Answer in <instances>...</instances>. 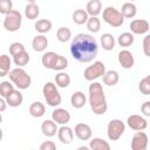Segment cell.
Returning a JSON list of instances; mask_svg holds the SVG:
<instances>
[{"label":"cell","mask_w":150,"mask_h":150,"mask_svg":"<svg viewBox=\"0 0 150 150\" xmlns=\"http://www.w3.org/2000/svg\"><path fill=\"white\" fill-rule=\"evenodd\" d=\"M97 53L98 45L93 35L80 33L73 38L70 43V54L76 61L81 63H89L97 56Z\"/></svg>","instance_id":"cell-1"},{"label":"cell","mask_w":150,"mask_h":150,"mask_svg":"<svg viewBox=\"0 0 150 150\" xmlns=\"http://www.w3.org/2000/svg\"><path fill=\"white\" fill-rule=\"evenodd\" d=\"M89 104L95 115H103L107 112L108 103L103 87L100 82H93L89 84Z\"/></svg>","instance_id":"cell-2"},{"label":"cell","mask_w":150,"mask_h":150,"mask_svg":"<svg viewBox=\"0 0 150 150\" xmlns=\"http://www.w3.org/2000/svg\"><path fill=\"white\" fill-rule=\"evenodd\" d=\"M41 62L42 66L47 69H52V70H63L68 67V60L62 56L56 54L55 52H47L42 55L41 57Z\"/></svg>","instance_id":"cell-3"},{"label":"cell","mask_w":150,"mask_h":150,"mask_svg":"<svg viewBox=\"0 0 150 150\" xmlns=\"http://www.w3.org/2000/svg\"><path fill=\"white\" fill-rule=\"evenodd\" d=\"M8 76H9V80L13 82V84L20 90L27 89L32 83L30 75L22 67H16V68L12 69L9 71Z\"/></svg>","instance_id":"cell-4"},{"label":"cell","mask_w":150,"mask_h":150,"mask_svg":"<svg viewBox=\"0 0 150 150\" xmlns=\"http://www.w3.org/2000/svg\"><path fill=\"white\" fill-rule=\"evenodd\" d=\"M42 94H43L46 103L49 107H57V105L61 104L62 97H61V94L57 90L56 83H53V82L45 83V86L42 88Z\"/></svg>","instance_id":"cell-5"},{"label":"cell","mask_w":150,"mask_h":150,"mask_svg":"<svg viewBox=\"0 0 150 150\" xmlns=\"http://www.w3.org/2000/svg\"><path fill=\"white\" fill-rule=\"evenodd\" d=\"M102 19L105 23H108L109 26L114 27V28H117V27H121L124 22V16L122 14L121 11L116 9L115 7H111V6H108L103 9V13H102Z\"/></svg>","instance_id":"cell-6"},{"label":"cell","mask_w":150,"mask_h":150,"mask_svg":"<svg viewBox=\"0 0 150 150\" xmlns=\"http://www.w3.org/2000/svg\"><path fill=\"white\" fill-rule=\"evenodd\" d=\"M21 23H22V14L19 11L12 9L11 12H8L5 15L4 28L6 30H8V32H16L21 27Z\"/></svg>","instance_id":"cell-7"},{"label":"cell","mask_w":150,"mask_h":150,"mask_svg":"<svg viewBox=\"0 0 150 150\" xmlns=\"http://www.w3.org/2000/svg\"><path fill=\"white\" fill-rule=\"evenodd\" d=\"M105 66L102 61H95L93 64L88 66L86 69H84V79L87 81H94L98 77H102L104 74H105Z\"/></svg>","instance_id":"cell-8"},{"label":"cell","mask_w":150,"mask_h":150,"mask_svg":"<svg viewBox=\"0 0 150 150\" xmlns=\"http://www.w3.org/2000/svg\"><path fill=\"white\" fill-rule=\"evenodd\" d=\"M125 131V124L121 120H111L107 127V135L110 141H117Z\"/></svg>","instance_id":"cell-9"},{"label":"cell","mask_w":150,"mask_h":150,"mask_svg":"<svg viewBox=\"0 0 150 150\" xmlns=\"http://www.w3.org/2000/svg\"><path fill=\"white\" fill-rule=\"evenodd\" d=\"M148 143H149L148 135L143 130L136 131V134L132 136V139H131V149L132 150H145L148 148Z\"/></svg>","instance_id":"cell-10"},{"label":"cell","mask_w":150,"mask_h":150,"mask_svg":"<svg viewBox=\"0 0 150 150\" xmlns=\"http://www.w3.org/2000/svg\"><path fill=\"white\" fill-rule=\"evenodd\" d=\"M127 124L130 129L135 130V131H139V130H144L148 127V122L144 117H142L141 115H130L127 120Z\"/></svg>","instance_id":"cell-11"},{"label":"cell","mask_w":150,"mask_h":150,"mask_svg":"<svg viewBox=\"0 0 150 150\" xmlns=\"http://www.w3.org/2000/svg\"><path fill=\"white\" fill-rule=\"evenodd\" d=\"M130 30L132 34H137V35H142V34H145L148 33L149 28H150V25L146 20L144 19H135L130 22Z\"/></svg>","instance_id":"cell-12"},{"label":"cell","mask_w":150,"mask_h":150,"mask_svg":"<svg viewBox=\"0 0 150 150\" xmlns=\"http://www.w3.org/2000/svg\"><path fill=\"white\" fill-rule=\"evenodd\" d=\"M117 60H118V63L121 64L122 68L124 69H130L134 63H135V59H134V55L130 50L128 49H122L120 53H118V56H117Z\"/></svg>","instance_id":"cell-13"},{"label":"cell","mask_w":150,"mask_h":150,"mask_svg":"<svg viewBox=\"0 0 150 150\" xmlns=\"http://www.w3.org/2000/svg\"><path fill=\"white\" fill-rule=\"evenodd\" d=\"M74 132H75V136L80 141H89L93 136V131H91L90 125H88L86 123H77L75 125Z\"/></svg>","instance_id":"cell-14"},{"label":"cell","mask_w":150,"mask_h":150,"mask_svg":"<svg viewBox=\"0 0 150 150\" xmlns=\"http://www.w3.org/2000/svg\"><path fill=\"white\" fill-rule=\"evenodd\" d=\"M74 135H75L74 130L66 124L61 125L57 130V137L62 144H70L74 139Z\"/></svg>","instance_id":"cell-15"},{"label":"cell","mask_w":150,"mask_h":150,"mask_svg":"<svg viewBox=\"0 0 150 150\" xmlns=\"http://www.w3.org/2000/svg\"><path fill=\"white\" fill-rule=\"evenodd\" d=\"M52 120H54L57 124H67L70 121V114L67 109L63 108H56L52 112Z\"/></svg>","instance_id":"cell-16"},{"label":"cell","mask_w":150,"mask_h":150,"mask_svg":"<svg viewBox=\"0 0 150 150\" xmlns=\"http://www.w3.org/2000/svg\"><path fill=\"white\" fill-rule=\"evenodd\" d=\"M59 128L54 120H45L41 124V131L46 137H53L56 135Z\"/></svg>","instance_id":"cell-17"},{"label":"cell","mask_w":150,"mask_h":150,"mask_svg":"<svg viewBox=\"0 0 150 150\" xmlns=\"http://www.w3.org/2000/svg\"><path fill=\"white\" fill-rule=\"evenodd\" d=\"M32 47L38 53L43 52L48 47V39L43 34H39V35L34 36V39L32 41Z\"/></svg>","instance_id":"cell-18"},{"label":"cell","mask_w":150,"mask_h":150,"mask_svg":"<svg viewBox=\"0 0 150 150\" xmlns=\"http://www.w3.org/2000/svg\"><path fill=\"white\" fill-rule=\"evenodd\" d=\"M6 101H7V104H8L9 107H13V108L21 105V104H22V101H23V96H22L20 89H18V90L14 89V90L6 97Z\"/></svg>","instance_id":"cell-19"},{"label":"cell","mask_w":150,"mask_h":150,"mask_svg":"<svg viewBox=\"0 0 150 150\" xmlns=\"http://www.w3.org/2000/svg\"><path fill=\"white\" fill-rule=\"evenodd\" d=\"M87 102V97L84 95L83 91H75L71 97H70V103H71V107L75 108V109H81L84 107Z\"/></svg>","instance_id":"cell-20"},{"label":"cell","mask_w":150,"mask_h":150,"mask_svg":"<svg viewBox=\"0 0 150 150\" xmlns=\"http://www.w3.org/2000/svg\"><path fill=\"white\" fill-rule=\"evenodd\" d=\"M86 11L89 14V16H97L102 12L101 0H90L86 6Z\"/></svg>","instance_id":"cell-21"},{"label":"cell","mask_w":150,"mask_h":150,"mask_svg":"<svg viewBox=\"0 0 150 150\" xmlns=\"http://www.w3.org/2000/svg\"><path fill=\"white\" fill-rule=\"evenodd\" d=\"M89 148L91 150H110V144L103 138L94 137V138H90Z\"/></svg>","instance_id":"cell-22"},{"label":"cell","mask_w":150,"mask_h":150,"mask_svg":"<svg viewBox=\"0 0 150 150\" xmlns=\"http://www.w3.org/2000/svg\"><path fill=\"white\" fill-rule=\"evenodd\" d=\"M115 43H116V40L115 38L112 36V34L110 33H104L102 36H101V46L104 50L107 52H110L115 48Z\"/></svg>","instance_id":"cell-23"},{"label":"cell","mask_w":150,"mask_h":150,"mask_svg":"<svg viewBox=\"0 0 150 150\" xmlns=\"http://www.w3.org/2000/svg\"><path fill=\"white\" fill-rule=\"evenodd\" d=\"M102 77H103V83L108 87L116 86L120 81V75L116 70H108V71H105V74Z\"/></svg>","instance_id":"cell-24"},{"label":"cell","mask_w":150,"mask_h":150,"mask_svg":"<svg viewBox=\"0 0 150 150\" xmlns=\"http://www.w3.org/2000/svg\"><path fill=\"white\" fill-rule=\"evenodd\" d=\"M121 12L123 14L124 18L127 19H132L136 14H137V7L134 2L131 1H128V2H124L122 5V8H121Z\"/></svg>","instance_id":"cell-25"},{"label":"cell","mask_w":150,"mask_h":150,"mask_svg":"<svg viewBox=\"0 0 150 150\" xmlns=\"http://www.w3.org/2000/svg\"><path fill=\"white\" fill-rule=\"evenodd\" d=\"M46 112V107L43 103L36 101V102H33L30 105H29V114L33 116V117H36V118H40L45 115Z\"/></svg>","instance_id":"cell-26"},{"label":"cell","mask_w":150,"mask_h":150,"mask_svg":"<svg viewBox=\"0 0 150 150\" xmlns=\"http://www.w3.org/2000/svg\"><path fill=\"white\" fill-rule=\"evenodd\" d=\"M40 14V8L35 2H28L25 7V15L29 20H35Z\"/></svg>","instance_id":"cell-27"},{"label":"cell","mask_w":150,"mask_h":150,"mask_svg":"<svg viewBox=\"0 0 150 150\" xmlns=\"http://www.w3.org/2000/svg\"><path fill=\"white\" fill-rule=\"evenodd\" d=\"M71 18L76 25H84V23H87V21L89 19V14L87 13L86 9H75L73 12Z\"/></svg>","instance_id":"cell-28"},{"label":"cell","mask_w":150,"mask_h":150,"mask_svg":"<svg viewBox=\"0 0 150 150\" xmlns=\"http://www.w3.org/2000/svg\"><path fill=\"white\" fill-rule=\"evenodd\" d=\"M11 66H12V61L9 59L8 55L2 54L0 56V76L4 77L7 74H9L11 71Z\"/></svg>","instance_id":"cell-29"},{"label":"cell","mask_w":150,"mask_h":150,"mask_svg":"<svg viewBox=\"0 0 150 150\" xmlns=\"http://www.w3.org/2000/svg\"><path fill=\"white\" fill-rule=\"evenodd\" d=\"M53 27V23L52 21L47 20V19H41V20H38L34 25V28L36 32H39L40 34H45V33H48Z\"/></svg>","instance_id":"cell-30"},{"label":"cell","mask_w":150,"mask_h":150,"mask_svg":"<svg viewBox=\"0 0 150 150\" xmlns=\"http://www.w3.org/2000/svg\"><path fill=\"white\" fill-rule=\"evenodd\" d=\"M134 40H135V38H134V34L132 33L124 32V33H122V34L118 35L117 43L121 47H129V46H131L134 43Z\"/></svg>","instance_id":"cell-31"},{"label":"cell","mask_w":150,"mask_h":150,"mask_svg":"<svg viewBox=\"0 0 150 150\" xmlns=\"http://www.w3.org/2000/svg\"><path fill=\"white\" fill-rule=\"evenodd\" d=\"M55 83L60 88H67L70 84V76L67 73L61 70L55 75Z\"/></svg>","instance_id":"cell-32"},{"label":"cell","mask_w":150,"mask_h":150,"mask_svg":"<svg viewBox=\"0 0 150 150\" xmlns=\"http://www.w3.org/2000/svg\"><path fill=\"white\" fill-rule=\"evenodd\" d=\"M29 59H30L29 57V54L26 50H23V52L16 54L15 56H13V62L18 67H23V66H26L29 62Z\"/></svg>","instance_id":"cell-33"},{"label":"cell","mask_w":150,"mask_h":150,"mask_svg":"<svg viewBox=\"0 0 150 150\" xmlns=\"http://www.w3.org/2000/svg\"><path fill=\"white\" fill-rule=\"evenodd\" d=\"M86 25H87L88 30L91 33H97L101 29V20L97 16H89Z\"/></svg>","instance_id":"cell-34"},{"label":"cell","mask_w":150,"mask_h":150,"mask_svg":"<svg viewBox=\"0 0 150 150\" xmlns=\"http://www.w3.org/2000/svg\"><path fill=\"white\" fill-rule=\"evenodd\" d=\"M56 38L60 42L64 43V42H68L70 39H71V30L67 27H60L56 32Z\"/></svg>","instance_id":"cell-35"},{"label":"cell","mask_w":150,"mask_h":150,"mask_svg":"<svg viewBox=\"0 0 150 150\" xmlns=\"http://www.w3.org/2000/svg\"><path fill=\"white\" fill-rule=\"evenodd\" d=\"M14 90V84H13V82L11 81H2L1 83H0V95H1V97H7L12 91Z\"/></svg>","instance_id":"cell-36"},{"label":"cell","mask_w":150,"mask_h":150,"mask_svg":"<svg viewBox=\"0 0 150 150\" xmlns=\"http://www.w3.org/2000/svg\"><path fill=\"white\" fill-rule=\"evenodd\" d=\"M13 9V2L12 0H0V13L6 15L8 12Z\"/></svg>","instance_id":"cell-37"},{"label":"cell","mask_w":150,"mask_h":150,"mask_svg":"<svg viewBox=\"0 0 150 150\" xmlns=\"http://www.w3.org/2000/svg\"><path fill=\"white\" fill-rule=\"evenodd\" d=\"M23 50H26V49H25V46L21 42H13L9 46V54L12 56H15L16 54H19V53H21Z\"/></svg>","instance_id":"cell-38"},{"label":"cell","mask_w":150,"mask_h":150,"mask_svg":"<svg viewBox=\"0 0 150 150\" xmlns=\"http://www.w3.org/2000/svg\"><path fill=\"white\" fill-rule=\"evenodd\" d=\"M138 89L143 95H150V82L144 77L138 83Z\"/></svg>","instance_id":"cell-39"},{"label":"cell","mask_w":150,"mask_h":150,"mask_svg":"<svg viewBox=\"0 0 150 150\" xmlns=\"http://www.w3.org/2000/svg\"><path fill=\"white\" fill-rule=\"evenodd\" d=\"M143 53L145 56L150 57V34H146L143 39Z\"/></svg>","instance_id":"cell-40"},{"label":"cell","mask_w":150,"mask_h":150,"mask_svg":"<svg viewBox=\"0 0 150 150\" xmlns=\"http://www.w3.org/2000/svg\"><path fill=\"white\" fill-rule=\"evenodd\" d=\"M55 149H56V144L53 141H45L40 145V150H55Z\"/></svg>","instance_id":"cell-41"},{"label":"cell","mask_w":150,"mask_h":150,"mask_svg":"<svg viewBox=\"0 0 150 150\" xmlns=\"http://www.w3.org/2000/svg\"><path fill=\"white\" fill-rule=\"evenodd\" d=\"M141 111L144 116L150 117V101H145L144 103H142L141 105Z\"/></svg>","instance_id":"cell-42"},{"label":"cell","mask_w":150,"mask_h":150,"mask_svg":"<svg viewBox=\"0 0 150 150\" xmlns=\"http://www.w3.org/2000/svg\"><path fill=\"white\" fill-rule=\"evenodd\" d=\"M6 104H7L6 98H5V97H1V98H0V111H1V112L5 111V109H6Z\"/></svg>","instance_id":"cell-43"},{"label":"cell","mask_w":150,"mask_h":150,"mask_svg":"<svg viewBox=\"0 0 150 150\" xmlns=\"http://www.w3.org/2000/svg\"><path fill=\"white\" fill-rule=\"evenodd\" d=\"M87 149H88L87 146H80V148H79V150H87Z\"/></svg>","instance_id":"cell-44"},{"label":"cell","mask_w":150,"mask_h":150,"mask_svg":"<svg viewBox=\"0 0 150 150\" xmlns=\"http://www.w3.org/2000/svg\"><path fill=\"white\" fill-rule=\"evenodd\" d=\"M145 79H146V80H148V81L150 82V75H148V76H145Z\"/></svg>","instance_id":"cell-45"},{"label":"cell","mask_w":150,"mask_h":150,"mask_svg":"<svg viewBox=\"0 0 150 150\" xmlns=\"http://www.w3.org/2000/svg\"><path fill=\"white\" fill-rule=\"evenodd\" d=\"M28 2H35V0H27Z\"/></svg>","instance_id":"cell-46"},{"label":"cell","mask_w":150,"mask_h":150,"mask_svg":"<svg viewBox=\"0 0 150 150\" xmlns=\"http://www.w3.org/2000/svg\"><path fill=\"white\" fill-rule=\"evenodd\" d=\"M129 1H131V2H132V1H136V0H129Z\"/></svg>","instance_id":"cell-47"}]
</instances>
